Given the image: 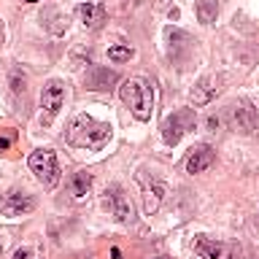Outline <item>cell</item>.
<instances>
[{"label":"cell","mask_w":259,"mask_h":259,"mask_svg":"<svg viewBox=\"0 0 259 259\" xmlns=\"http://www.w3.org/2000/svg\"><path fill=\"white\" fill-rule=\"evenodd\" d=\"M14 259H32V251H30V248H19V251L14 254Z\"/></svg>","instance_id":"20"},{"label":"cell","mask_w":259,"mask_h":259,"mask_svg":"<svg viewBox=\"0 0 259 259\" xmlns=\"http://www.w3.org/2000/svg\"><path fill=\"white\" fill-rule=\"evenodd\" d=\"M121 100L130 105V111H133V116L138 121H149L151 119V111H154V89L146 78L141 76H133L127 78L124 84L119 89Z\"/></svg>","instance_id":"2"},{"label":"cell","mask_w":259,"mask_h":259,"mask_svg":"<svg viewBox=\"0 0 259 259\" xmlns=\"http://www.w3.org/2000/svg\"><path fill=\"white\" fill-rule=\"evenodd\" d=\"M216 14H219V3H216V0H200V3H197V19L202 24H213Z\"/></svg>","instance_id":"15"},{"label":"cell","mask_w":259,"mask_h":259,"mask_svg":"<svg viewBox=\"0 0 259 259\" xmlns=\"http://www.w3.org/2000/svg\"><path fill=\"white\" fill-rule=\"evenodd\" d=\"M138 181H141V189H143L146 213H157V208L162 205V197H165V184H162L159 178H154V176H151V181L146 176H138Z\"/></svg>","instance_id":"8"},{"label":"cell","mask_w":259,"mask_h":259,"mask_svg":"<svg viewBox=\"0 0 259 259\" xmlns=\"http://www.w3.org/2000/svg\"><path fill=\"white\" fill-rule=\"evenodd\" d=\"M35 197L27 192H19V189H14V192H8L0 197V213H6V216H24V213H30V210H35Z\"/></svg>","instance_id":"7"},{"label":"cell","mask_w":259,"mask_h":259,"mask_svg":"<svg viewBox=\"0 0 259 259\" xmlns=\"http://www.w3.org/2000/svg\"><path fill=\"white\" fill-rule=\"evenodd\" d=\"M111 256H113V259H121V251H119V248H113V251H111Z\"/></svg>","instance_id":"21"},{"label":"cell","mask_w":259,"mask_h":259,"mask_svg":"<svg viewBox=\"0 0 259 259\" xmlns=\"http://www.w3.org/2000/svg\"><path fill=\"white\" fill-rule=\"evenodd\" d=\"M3 35H6V30H3V22H0V44H3Z\"/></svg>","instance_id":"22"},{"label":"cell","mask_w":259,"mask_h":259,"mask_svg":"<svg viewBox=\"0 0 259 259\" xmlns=\"http://www.w3.org/2000/svg\"><path fill=\"white\" fill-rule=\"evenodd\" d=\"M213 159H216V154H213V149L210 146H194L192 149V154L186 157V173H202V170H208L210 165H213Z\"/></svg>","instance_id":"9"},{"label":"cell","mask_w":259,"mask_h":259,"mask_svg":"<svg viewBox=\"0 0 259 259\" xmlns=\"http://www.w3.org/2000/svg\"><path fill=\"white\" fill-rule=\"evenodd\" d=\"M116 81V73L108 68H92L87 73V87L89 89H108V84Z\"/></svg>","instance_id":"14"},{"label":"cell","mask_w":259,"mask_h":259,"mask_svg":"<svg viewBox=\"0 0 259 259\" xmlns=\"http://www.w3.org/2000/svg\"><path fill=\"white\" fill-rule=\"evenodd\" d=\"M194 254L200 259H224L227 246L219 240H210V238H194Z\"/></svg>","instance_id":"13"},{"label":"cell","mask_w":259,"mask_h":259,"mask_svg":"<svg viewBox=\"0 0 259 259\" xmlns=\"http://www.w3.org/2000/svg\"><path fill=\"white\" fill-rule=\"evenodd\" d=\"M78 16H81V22H84V27L97 30L105 22V6H100V3H81L78 6Z\"/></svg>","instance_id":"12"},{"label":"cell","mask_w":259,"mask_h":259,"mask_svg":"<svg viewBox=\"0 0 259 259\" xmlns=\"http://www.w3.org/2000/svg\"><path fill=\"white\" fill-rule=\"evenodd\" d=\"M89 189H92V176L89 173H76L70 178V194L73 197H84Z\"/></svg>","instance_id":"16"},{"label":"cell","mask_w":259,"mask_h":259,"mask_svg":"<svg viewBox=\"0 0 259 259\" xmlns=\"http://www.w3.org/2000/svg\"><path fill=\"white\" fill-rule=\"evenodd\" d=\"M65 105V84L60 78L46 81V87L40 89V127H52L54 119L60 116Z\"/></svg>","instance_id":"4"},{"label":"cell","mask_w":259,"mask_h":259,"mask_svg":"<svg viewBox=\"0 0 259 259\" xmlns=\"http://www.w3.org/2000/svg\"><path fill=\"white\" fill-rule=\"evenodd\" d=\"M27 3H38V0H27Z\"/></svg>","instance_id":"23"},{"label":"cell","mask_w":259,"mask_h":259,"mask_svg":"<svg viewBox=\"0 0 259 259\" xmlns=\"http://www.w3.org/2000/svg\"><path fill=\"white\" fill-rule=\"evenodd\" d=\"M157 259H167V256H157Z\"/></svg>","instance_id":"24"},{"label":"cell","mask_w":259,"mask_h":259,"mask_svg":"<svg viewBox=\"0 0 259 259\" xmlns=\"http://www.w3.org/2000/svg\"><path fill=\"white\" fill-rule=\"evenodd\" d=\"M24 84H27V78H24V73L14 70V73H11V92H14V95L24 92Z\"/></svg>","instance_id":"18"},{"label":"cell","mask_w":259,"mask_h":259,"mask_svg":"<svg viewBox=\"0 0 259 259\" xmlns=\"http://www.w3.org/2000/svg\"><path fill=\"white\" fill-rule=\"evenodd\" d=\"M108 205L113 210V216L119 219V222H130L133 219V205H130V200L124 197V192L119 189V186H108Z\"/></svg>","instance_id":"11"},{"label":"cell","mask_w":259,"mask_h":259,"mask_svg":"<svg viewBox=\"0 0 259 259\" xmlns=\"http://www.w3.org/2000/svg\"><path fill=\"white\" fill-rule=\"evenodd\" d=\"M111 141V124L97 121L87 113H81L70 121L68 127V143L76 149H87V151H100L105 143Z\"/></svg>","instance_id":"1"},{"label":"cell","mask_w":259,"mask_h":259,"mask_svg":"<svg viewBox=\"0 0 259 259\" xmlns=\"http://www.w3.org/2000/svg\"><path fill=\"white\" fill-rule=\"evenodd\" d=\"M216 92H219V78L216 76H205V78H200L197 84H194L189 97H192L194 105H208L216 97Z\"/></svg>","instance_id":"10"},{"label":"cell","mask_w":259,"mask_h":259,"mask_svg":"<svg viewBox=\"0 0 259 259\" xmlns=\"http://www.w3.org/2000/svg\"><path fill=\"white\" fill-rule=\"evenodd\" d=\"M224 119H227V124H230V130H235V133H243V135L256 133V127H259L256 108H254L251 103H246V100L232 103L230 108H227Z\"/></svg>","instance_id":"5"},{"label":"cell","mask_w":259,"mask_h":259,"mask_svg":"<svg viewBox=\"0 0 259 259\" xmlns=\"http://www.w3.org/2000/svg\"><path fill=\"white\" fill-rule=\"evenodd\" d=\"M30 170L35 173V178L44 184V189H54L60 184V165H57V154L52 149H38L30 154L27 159Z\"/></svg>","instance_id":"3"},{"label":"cell","mask_w":259,"mask_h":259,"mask_svg":"<svg viewBox=\"0 0 259 259\" xmlns=\"http://www.w3.org/2000/svg\"><path fill=\"white\" fill-rule=\"evenodd\" d=\"M194 121H197V116H194L192 108L173 111L165 121H162V138H165V143L176 146L189 130H194Z\"/></svg>","instance_id":"6"},{"label":"cell","mask_w":259,"mask_h":259,"mask_svg":"<svg viewBox=\"0 0 259 259\" xmlns=\"http://www.w3.org/2000/svg\"><path fill=\"white\" fill-rule=\"evenodd\" d=\"M14 130H0V151H8L11 149V143H14Z\"/></svg>","instance_id":"19"},{"label":"cell","mask_w":259,"mask_h":259,"mask_svg":"<svg viewBox=\"0 0 259 259\" xmlns=\"http://www.w3.org/2000/svg\"><path fill=\"white\" fill-rule=\"evenodd\" d=\"M133 54H135V52H133L130 46H119V44L108 49V60H111V62H127Z\"/></svg>","instance_id":"17"}]
</instances>
